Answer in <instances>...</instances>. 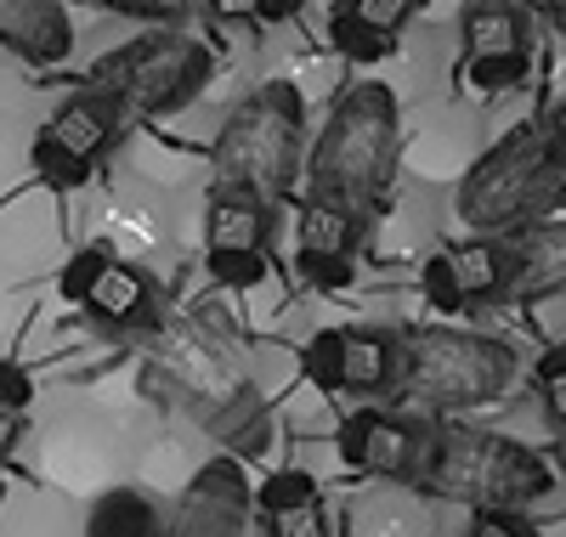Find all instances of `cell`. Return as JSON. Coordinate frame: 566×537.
Returning a JSON list of instances; mask_svg holds the SVG:
<instances>
[{"label":"cell","mask_w":566,"mask_h":537,"mask_svg":"<svg viewBox=\"0 0 566 537\" xmlns=\"http://www.w3.org/2000/svg\"><path fill=\"white\" fill-rule=\"evenodd\" d=\"M108 12H125V18H181L193 0H97Z\"/></svg>","instance_id":"1f68e13d"},{"label":"cell","mask_w":566,"mask_h":537,"mask_svg":"<svg viewBox=\"0 0 566 537\" xmlns=\"http://www.w3.org/2000/svg\"><path fill=\"white\" fill-rule=\"evenodd\" d=\"M0 498H7V481H0Z\"/></svg>","instance_id":"f35d334b"},{"label":"cell","mask_w":566,"mask_h":537,"mask_svg":"<svg viewBox=\"0 0 566 537\" xmlns=\"http://www.w3.org/2000/svg\"><path fill=\"white\" fill-rule=\"evenodd\" d=\"M328 45H335L346 63H380V57H391V45H397V40L363 29L346 7H335V18H328Z\"/></svg>","instance_id":"44dd1931"},{"label":"cell","mask_w":566,"mask_h":537,"mask_svg":"<svg viewBox=\"0 0 566 537\" xmlns=\"http://www.w3.org/2000/svg\"><path fill=\"white\" fill-rule=\"evenodd\" d=\"M464 537H538L533 515H476Z\"/></svg>","instance_id":"4dcf8cb0"},{"label":"cell","mask_w":566,"mask_h":537,"mask_svg":"<svg viewBox=\"0 0 566 537\" xmlns=\"http://www.w3.org/2000/svg\"><path fill=\"white\" fill-rule=\"evenodd\" d=\"M533 390H538V413L555 435H566V346L549 351L533 373Z\"/></svg>","instance_id":"603a6c76"},{"label":"cell","mask_w":566,"mask_h":537,"mask_svg":"<svg viewBox=\"0 0 566 537\" xmlns=\"http://www.w3.org/2000/svg\"><path fill=\"white\" fill-rule=\"evenodd\" d=\"M363 238V221L328 199H306L301 210V272L317 288H340L352 277V250Z\"/></svg>","instance_id":"7c38bea8"},{"label":"cell","mask_w":566,"mask_h":537,"mask_svg":"<svg viewBox=\"0 0 566 537\" xmlns=\"http://www.w3.org/2000/svg\"><path fill=\"white\" fill-rule=\"evenodd\" d=\"M566 204V170L544 148L538 125H515L464 170L459 221L476 238H522Z\"/></svg>","instance_id":"3957f363"},{"label":"cell","mask_w":566,"mask_h":537,"mask_svg":"<svg viewBox=\"0 0 566 537\" xmlns=\"http://www.w3.org/2000/svg\"><path fill=\"white\" fill-rule=\"evenodd\" d=\"M29 159H34V170H40V181H52V187H85L91 181V165L85 159H74L69 148H57L52 136H34V148H29Z\"/></svg>","instance_id":"cb8c5ba5"},{"label":"cell","mask_w":566,"mask_h":537,"mask_svg":"<svg viewBox=\"0 0 566 537\" xmlns=\"http://www.w3.org/2000/svg\"><path fill=\"white\" fill-rule=\"evenodd\" d=\"M549 470L560 475V486H566V435H555V453H549Z\"/></svg>","instance_id":"74e56055"},{"label":"cell","mask_w":566,"mask_h":537,"mask_svg":"<svg viewBox=\"0 0 566 537\" xmlns=\"http://www.w3.org/2000/svg\"><path fill=\"white\" fill-rule=\"evenodd\" d=\"M221 23H255V0H205Z\"/></svg>","instance_id":"d590c367"},{"label":"cell","mask_w":566,"mask_h":537,"mask_svg":"<svg viewBox=\"0 0 566 537\" xmlns=\"http://www.w3.org/2000/svg\"><path fill=\"white\" fill-rule=\"evenodd\" d=\"M544 18H549V29L566 40V0H544Z\"/></svg>","instance_id":"8d00e7d4"},{"label":"cell","mask_w":566,"mask_h":537,"mask_svg":"<svg viewBox=\"0 0 566 537\" xmlns=\"http://www.w3.org/2000/svg\"><path fill=\"white\" fill-rule=\"evenodd\" d=\"M23 442V413L0 402V459H12V448Z\"/></svg>","instance_id":"836d02e7"},{"label":"cell","mask_w":566,"mask_h":537,"mask_svg":"<svg viewBox=\"0 0 566 537\" xmlns=\"http://www.w3.org/2000/svg\"><path fill=\"white\" fill-rule=\"evenodd\" d=\"M317 498V481L306 470H272L261 486H255V509L261 515H277V509H301Z\"/></svg>","instance_id":"7402d4cb"},{"label":"cell","mask_w":566,"mask_h":537,"mask_svg":"<svg viewBox=\"0 0 566 537\" xmlns=\"http://www.w3.org/2000/svg\"><path fill=\"white\" fill-rule=\"evenodd\" d=\"M413 486L431 498L464 504L470 515H527L533 504L549 498L555 470L544 453L510 442L499 430L437 419L424 430V459Z\"/></svg>","instance_id":"6da1fadb"},{"label":"cell","mask_w":566,"mask_h":537,"mask_svg":"<svg viewBox=\"0 0 566 537\" xmlns=\"http://www.w3.org/2000/svg\"><path fill=\"white\" fill-rule=\"evenodd\" d=\"M210 277L227 283V288H255L266 277V255H250V250H216L210 255Z\"/></svg>","instance_id":"484cf974"},{"label":"cell","mask_w":566,"mask_h":537,"mask_svg":"<svg viewBox=\"0 0 566 537\" xmlns=\"http://www.w3.org/2000/svg\"><path fill=\"white\" fill-rule=\"evenodd\" d=\"M397 339V390L437 419L493 408L515 385V346L448 323H413Z\"/></svg>","instance_id":"7a4b0ae2"},{"label":"cell","mask_w":566,"mask_h":537,"mask_svg":"<svg viewBox=\"0 0 566 537\" xmlns=\"http://www.w3.org/2000/svg\"><path fill=\"white\" fill-rule=\"evenodd\" d=\"M0 45L34 69L63 63L74 52L69 0H0Z\"/></svg>","instance_id":"4fadbf2b"},{"label":"cell","mask_w":566,"mask_h":537,"mask_svg":"<svg viewBox=\"0 0 566 537\" xmlns=\"http://www.w3.org/2000/svg\"><path fill=\"white\" fill-rule=\"evenodd\" d=\"M0 402L18 408V413L34 402V379H29V368H23V362H12V357H0Z\"/></svg>","instance_id":"f546056e"},{"label":"cell","mask_w":566,"mask_h":537,"mask_svg":"<svg viewBox=\"0 0 566 537\" xmlns=\"http://www.w3.org/2000/svg\"><path fill=\"white\" fill-rule=\"evenodd\" d=\"M533 69L522 0H470L464 7V80L470 91H510Z\"/></svg>","instance_id":"9c48e42d"},{"label":"cell","mask_w":566,"mask_h":537,"mask_svg":"<svg viewBox=\"0 0 566 537\" xmlns=\"http://www.w3.org/2000/svg\"><path fill=\"white\" fill-rule=\"evenodd\" d=\"M119 125H125V114L108 103L103 91H74L69 103L52 114V125H45L40 136H52L57 148H69L74 159H85V165H97L108 148H114V136H119Z\"/></svg>","instance_id":"9a60e30c"},{"label":"cell","mask_w":566,"mask_h":537,"mask_svg":"<svg viewBox=\"0 0 566 537\" xmlns=\"http://www.w3.org/2000/svg\"><path fill=\"white\" fill-rule=\"evenodd\" d=\"M266 537H328V509H323V498H312V504H301V509L266 515Z\"/></svg>","instance_id":"4316f807"},{"label":"cell","mask_w":566,"mask_h":537,"mask_svg":"<svg viewBox=\"0 0 566 537\" xmlns=\"http://www.w3.org/2000/svg\"><path fill=\"white\" fill-rule=\"evenodd\" d=\"M255 509V486L239 459H210L181 486L176 509H165V537H244Z\"/></svg>","instance_id":"30bf717a"},{"label":"cell","mask_w":566,"mask_h":537,"mask_svg":"<svg viewBox=\"0 0 566 537\" xmlns=\"http://www.w3.org/2000/svg\"><path fill=\"white\" fill-rule=\"evenodd\" d=\"M391 165H397V96L380 80H363L335 103L317 136L312 199H328L368 221L391 181Z\"/></svg>","instance_id":"277c9868"},{"label":"cell","mask_w":566,"mask_h":537,"mask_svg":"<svg viewBox=\"0 0 566 537\" xmlns=\"http://www.w3.org/2000/svg\"><path fill=\"white\" fill-rule=\"evenodd\" d=\"M301 125H306V108L290 80L255 85L216 136V187L277 204L283 187L301 170Z\"/></svg>","instance_id":"5b68a950"},{"label":"cell","mask_w":566,"mask_h":537,"mask_svg":"<svg viewBox=\"0 0 566 537\" xmlns=\"http://www.w3.org/2000/svg\"><path fill=\"white\" fill-rule=\"evenodd\" d=\"M205 238H210V255H216V250H250V255H266L272 204H266V199H250V192L216 187V192H210V204H205Z\"/></svg>","instance_id":"e0dca14e"},{"label":"cell","mask_w":566,"mask_h":537,"mask_svg":"<svg viewBox=\"0 0 566 537\" xmlns=\"http://www.w3.org/2000/svg\"><path fill=\"white\" fill-rule=\"evenodd\" d=\"M566 295V221H544L515 238V295L510 301H555Z\"/></svg>","instance_id":"2e32d148"},{"label":"cell","mask_w":566,"mask_h":537,"mask_svg":"<svg viewBox=\"0 0 566 537\" xmlns=\"http://www.w3.org/2000/svg\"><path fill=\"white\" fill-rule=\"evenodd\" d=\"M335 448H340V464L357 470V475L408 481V486H413L419 459H424V424L397 419V413H386V408H357V413H346V424L335 430Z\"/></svg>","instance_id":"8fae6325"},{"label":"cell","mask_w":566,"mask_h":537,"mask_svg":"<svg viewBox=\"0 0 566 537\" xmlns=\"http://www.w3.org/2000/svg\"><path fill=\"white\" fill-rule=\"evenodd\" d=\"M340 7L363 23V29H374V34H386V40H397V29L413 18V7L419 0H340Z\"/></svg>","instance_id":"d4e9b609"},{"label":"cell","mask_w":566,"mask_h":537,"mask_svg":"<svg viewBox=\"0 0 566 537\" xmlns=\"http://www.w3.org/2000/svg\"><path fill=\"white\" fill-rule=\"evenodd\" d=\"M306 0H255V23H290Z\"/></svg>","instance_id":"e575fe53"},{"label":"cell","mask_w":566,"mask_h":537,"mask_svg":"<svg viewBox=\"0 0 566 537\" xmlns=\"http://www.w3.org/2000/svg\"><path fill=\"white\" fill-rule=\"evenodd\" d=\"M301 368L317 390L380 397L397 385V339L380 328H317L301 351Z\"/></svg>","instance_id":"ba28073f"},{"label":"cell","mask_w":566,"mask_h":537,"mask_svg":"<svg viewBox=\"0 0 566 537\" xmlns=\"http://www.w3.org/2000/svg\"><path fill=\"white\" fill-rule=\"evenodd\" d=\"M165 238V221L154 204H130V199H114L108 204V243L125 255H148L154 243Z\"/></svg>","instance_id":"ffe728a7"},{"label":"cell","mask_w":566,"mask_h":537,"mask_svg":"<svg viewBox=\"0 0 566 537\" xmlns=\"http://www.w3.org/2000/svg\"><path fill=\"white\" fill-rule=\"evenodd\" d=\"M210 80H216V57L193 34H142V40H125L108 57L91 63V91H103L125 119L130 114L136 119L176 114Z\"/></svg>","instance_id":"8992f818"},{"label":"cell","mask_w":566,"mask_h":537,"mask_svg":"<svg viewBox=\"0 0 566 537\" xmlns=\"http://www.w3.org/2000/svg\"><path fill=\"white\" fill-rule=\"evenodd\" d=\"M80 537H165V509L142 486H108L103 498H91Z\"/></svg>","instance_id":"ac0fdd59"},{"label":"cell","mask_w":566,"mask_h":537,"mask_svg":"<svg viewBox=\"0 0 566 537\" xmlns=\"http://www.w3.org/2000/svg\"><path fill=\"white\" fill-rule=\"evenodd\" d=\"M108 255H114V250H103V243H97V250H80V255L63 266V277H57V295H63L69 306H80V301H85V288L97 283V272L108 266Z\"/></svg>","instance_id":"83f0119b"},{"label":"cell","mask_w":566,"mask_h":537,"mask_svg":"<svg viewBox=\"0 0 566 537\" xmlns=\"http://www.w3.org/2000/svg\"><path fill=\"white\" fill-rule=\"evenodd\" d=\"M515 295V238H464L424 261V301L437 312H476Z\"/></svg>","instance_id":"52a82bcc"},{"label":"cell","mask_w":566,"mask_h":537,"mask_svg":"<svg viewBox=\"0 0 566 537\" xmlns=\"http://www.w3.org/2000/svg\"><path fill=\"white\" fill-rule=\"evenodd\" d=\"M357 537H413V520L391 504H374L363 520H357Z\"/></svg>","instance_id":"f1b7e54d"},{"label":"cell","mask_w":566,"mask_h":537,"mask_svg":"<svg viewBox=\"0 0 566 537\" xmlns=\"http://www.w3.org/2000/svg\"><path fill=\"white\" fill-rule=\"evenodd\" d=\"M205 424L239 453H261L266 448V408H261V397L250 385H227L216 402H205Z\"/></svg>","instance_id":"d6986e66"},{"label":"cell","mask_w":566,"mask_h":537,"mask_svg":"<svg viewBox=\"0 0 566 537\" xmlns=\"http://www.w3.org/2000/svg\"><path fill=\"white\" fill-rule=\"evenodd\" d=\"M538 136H544V148L555 154V165L566 170V103H555V108H549V119L538 125Z\"/></svg>","instance_id":"d6a6232c"},{"label":"cell","mask_w":566,"mask_h":537,"mask_svg":"<svg viewBox=\"0 0 566 537\" xmlns=\"http://www.w3.org/2000/svg\"><path fill=\"white\" fill-rule=\"evenodd\" d=\"M80 312H91L103 328H119V334H148V328H159V288H154V277L142 266L108 255L97 283L85 288Z\"/></svg>","instance_id":"5bb4252c"}]
</instances>
